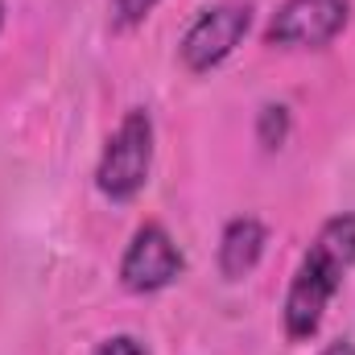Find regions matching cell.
<instances>
[{
	"instance_id": "cell-5",
	"label": "cell",
	"mask_w": 355,
	"mask_h": 355,
	"mask_svg": "<svg viewBox=\"0 0 355 355\" xmlns=\"http://www.w3.org/2000/svg\"><path fill=\"white\" fill-rule=\"evenodd\" d=\"M186 268V257L162 223H141L120 257V285L128 293H162Z\"/></svg>"
},
{
	"instance_id": "cell-4",
	"label": "cell",
	"mask_w": 355,
	"mask_h": 355,
	"mask_svg": "<svg viewBox=\"0 0 355 355\" xmlns=\"http://www.w3.org/2000/svg\"><path fill=\"white\" fill-rule=\"evenodd\" d=\"M352 21L347 0H285L265 29L272 50H322Z\"/></svg>"
},
{
	"instance_id": "cell-2",
	"label": "cell",
	"mask_w": 355,
	"mask_h": 355,
	"mask_svg": "<svg viewBox=\"0 0 355 355\" xmlns=\"http://www.w3.org/2000/svg\"><path fill=\"white\" fill-rule=\"evenodd\" d=\"M153 141H157L153 116L145 107L124 112V120L107 137V145L99 153V166H95V186H99L103 198L132 202L145 190V182L153 174Z\"/></svg>"
},
{
	"instance_id": "cell-9",
	"label": "cell",
	"mask_w": 355,
	"mask_h": 355,
	"mask_svg": "<svg viewBox=\"0 0 355 355\" xmlns=\"http://www.w3.org/2000/svg\"><path fill=\"white\" fill-rule=\"evenodd\" d=\"M91 355H149V347L137 335H112V339H103Z\"/></svg>"
},
{
	"instance_id": "cell-8",
	"label": "cell",
	"mask_w": 355,
	"mask_h": 355,
	"mask_svg": "<svg viewBox=\"0 0 355 355\" xmlns=\"http://www.w3.org/2000/svg\"><path fill=\"white\" fill-rule=\"evenodd\" d=\"M162 0H112V25L116 29H137Z\"/></svg>"
},
{
	"instance_id": "cell-10",
	"label": "cell",
	"mask_w": 355,
	"mask_h": 355,
	"mask_svg": "<svg viewBox=\"0 0 355 355\" xmlns=\"http://www.w3.org/2000/svg\"><path fill=\"white\" fill-rule=\"evenodd\" d=\"M318 355H355V343H352V339H331Z\"/></svg>"
},
{
	"instance_id": "cell-7",
	"label": "cell",
	"mask_w": 355,
	"mask_h": 355,
	"mask_svg": "<svg viewBox=\"0 0 355 355\" xmlns=\"http://www.w3.org/2000/svg\"><path fill=\"white\" fill-rule=\"evenodd\" d=\"M257 141L265 149H281L289 141V107L285 103H265L257 116Z\"/></svg>"
},
{
	"instance_id": "cell-3",
	"label": "cell",
	"mask_w": 355,
	"mask_h": 355,
	"mask_svg": "<svg viewBox=\"0 0 355 355\" xmlns=\"http://www.w3.org/2000/svg\"><path fill=\"white\" fill-rule=\"evenodd\" d=\"M252 29V4L236 0V4H215L207 12L194 17V25L182 33V67L194 71V75H207L215 71L219 62H227L236 54V46L248 37Z\"/></svg>"
},
{
	"instance_id": "cell-6",
	"label": "cell",
	"mask_w": 355,
	"mask_h": 355,
	"mask_svg": "<svg viewBox=\"0 0 355 355\" xmlns=\"http://www.w3.org/2000/svg\"><path fill=\"white\" fill-rule=\"evenodd\" d=\"M268 244V227L257 215H236L223 236H219V272L227 281H244L252 268L261 265Z\"/></svg>"
},
{
	"instance_id": "cell-1",
	"label": "cell",
	"mask_w": 355,
	"mask_h": 355,
	"mask_svg": "<svg viewBox=\"0 0 355 355\" xmlns=\"http://www.w3.org/2000/svg\"><path fill=\"white\" fill-rule=\"evenodd\" d=\"M355 265V211L331 215L318 236L310 240V248L302 252V261L289 277L285 289V306H281V322H285V339L289 343H310L343 285V277Z\"/></svg>"
},
{
	"instance_id": "cell-11",
	"label": "cell",
	"mask_w": 355,
	"mask_h": 355,
	"mask_svg": "<svg viewBox=\"0 0 355 355\" xmlns=\"http://www.w3.org/2000/svg\"><path fill=\"white\" fill-rule=\"evenodd\" d=\"M0 29H4V4H0Z\"/></svg>"
}]
</instances>
